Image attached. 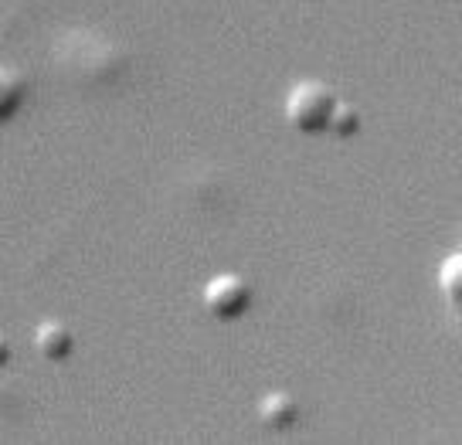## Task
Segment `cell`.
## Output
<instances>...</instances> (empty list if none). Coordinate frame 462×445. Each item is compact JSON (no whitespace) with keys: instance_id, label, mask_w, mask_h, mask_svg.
Listing matches in <instances>:
<instances>
[{"instance_id":"52a82bcc","label":"cell","mask_w":462,"mask_h":445,"mask_svg":"<svg viewBox=\"0 0 462 445\" xmlns=\"http://www.w3.org/2000/svg\"><path fill=\"white\" fill-rule=\"evenodd\" d=\"M357 130H361V109H357L354 102L337 99V109H333V116H330V130L327 133L346 140V136H354Z\"/></svg>"},{"instance_id":"ba28073f","label":"cell","mask_w":462,"mask_h":445,"mask_svg":"<svg viewBox=\"0 0 462 445\" xmlns=\"http://www.w3.org/2000/svg\"><path fill=\"white\" fill-rule=\"evenodd\" d=\"M11 360H14V347H11V340L0 333V371H4Z\"/></svg>"},{"instance_id":"6da1fadb","label":"cell","mask_w":462,"mask_h":445,"mask_svg":"<svg viewBox=\"0 0 462 445\" xmlns=\"http://www.w3.org/2000/svg\"><path fill=\"white\" fill-rule=\"evenodd\" d=\"M337 92L319 79H303L289 88L286 96V119L296 133L319 136L330 130V116L337 109Z\"/></svg>"},{"instance_id":"8992f818","label":"cell","mask_w":462,"mask_h":445,"mask_svg":"<svg viewBox=\"0 0 462 445\" xmlns=\"http://www.w3.org/2000/svg\"><path fill=\"white\" fill-rule=\"evenodd\" d=\"M439 286L446 292V300L462 310V252H456V255H448V259L442 262V269H439Z\"/></svg>"},{"instance_id":"5b68a950","label":"cell","mask_w":462,"mask_h":445,"mask_svg":"<svg viewBox=\"0 0 462 445\" xmlns=\"http://www.w3.org/2000/svg\"><path fill=\"white\" fill-rule=\"evenodd\" d=\"M24 96H28V82L17 69H7L0 65V123L14 119L24 106Z\"/></svg>"},{"instance_id":"277c9868","label":"cell","mask_w":462,"mask_h":445,"mask_svg":"<svg viewBox=\"0 0 462 445\" xmlns=\"http://www.w3.org/2000/svg\"><path fill=\"white\" fill-rule=\"evenodd\" d=\"M259 415H262V422L275 431L292 429V425L300 422V402H296L289 391H269L259 404Z\"/></svg>"},{"instance_id":"3957f363","label":"cell","mask_w":462,"mask_h":445,"mask_svg":"<svg viewBox=\"0 0 462 445\" xmlns=\"http://www.w3.org/2000/svg\"><path fill=\"white\" fill-rule=\"evenodd\" d=\"M34 354L48 364H65L75 354V333L61 320H44L34 330Z\"/></svg>"},{"instance_id":"7a4b0ae2","label":"cell","mask_w":462,"mask_h":445,"mask_svg":"<svg viewBox=\"0 0 462 445\" xmlns=\"http://www.w3.org/2000/svg\"><path fill=\"white\" fill-rule=\"evenodd\" d=\"M201 296L208 313L215 316V320H221V323L242 320L248 313V306H252V286H248L245 275L238 273H221L215 279H208Z\"/></svg>"}]
</instances>
